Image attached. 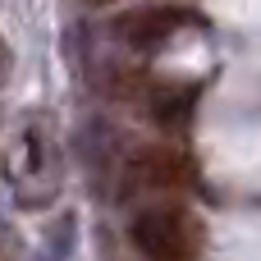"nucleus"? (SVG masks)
<instances>
[{"label":"nucleus","mask_w":261,"mask_h":261,"mask_svg":"<svg viewBox=\"0 0 261 261\" xmlns=\"http://www.w3.org/2000/svg\"><path fill=\"white\" fill-rule=\"evenodd\" d=\"M133 234V248L142 252L147 261H193L202 252V220L179 206V202H156V206H142L128 225Z\"/></svg>","instance_id":"obj_1"},{"label":"nucleus","mask_w":261,"mask_h":261,"mask_svg":"<svg viewBox=\"0 0 261 261\" xmlns=\"http://www.w3.org/2000/svg\"><path fill=\"white\" fill-rule=\"evenodd\" d=\"M197 184V170L193 161L170 147V142H151L142 151H133V161L124 165V193H156V197H170V193H188Z\"/></svg>","instance_id":"obj_2"},{"label":"nucleus","mask_w":261,"mask_h":261,"mask_svg":"<svg viewBox=\"0 0 261 261\" xmlns=\"http://www.w3.org/2000/svg\"><path fill=\"white\" fill-rule=\"evenodd\" d=\"M193 14L188 9H174V5H147V9H133L124 18H115V37L133 50H156L165 46L179 28H188Z\"/></svg>","instance_id":"obj_3"},{"label":"nucleus","mask_w":261,"mask_h":261,"mask_svg":"<svg viewBox=\"0 0 261 261\" xmlns=\"http://www.w3.org/2000/svg\"><path fill=\"white\" fill-rule=\"evenodd\" d=\"M147 115L161 124V128H184L193 119V106H197V87H170V83H151L147 92Z\"/></svg>","instance_id":"obj_4"},{"label":"nucleus","mask_w":261,"mask_h":261,"mask_svg":"<svg viewBox=\"0 0 261 261\" xmlns=\"http://www.w3.org/2000/svg\"><path fill=\"white\" fill-rule=\"evenodd\" d=\"M5 73H9V46L0 41V78H5Z\"/></svg>","instance_id":"obj_5"},{"label":"nucleus","mask_w":261,"mask_h":261,"mask_svg":"<svg viewBox=\"0 0 261 261\" xmlns=\"http://www.w3.org/2000/svg\"><path fill=\"white\" fill-rule=\"evenodd\" d=\"M87 5H115V0H87Z\"/></svg>","instance_id":"obj_6"}]
</instances>
